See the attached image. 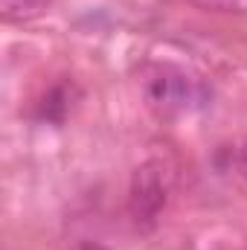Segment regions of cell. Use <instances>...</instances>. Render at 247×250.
<instances>
[{"label": "cell", "instance_id": "277c9868", "mask_svg": "<svg viewBox=\"0 0 247 250\" xmlns=\"http://www.w3.org/2000/svg\"><path fill=\"white\" fill-rule=\"evenodd\" d=\"M47 0H3V15L9 21H21V18H32L44 9Z\"/></svg>", "mask_w": 247, "mask_h": 250}, {"label": "cell", "instance_id": "3957f363", "mask_svg": "<svg viewBox=\"0 0 247 250\" xmlns=\"http://www.w3.org/2000/svg\"><path fill=\"white\" fill-rule=\"evenodd\" d=\"M73 102H76V87L73 84H56L38 105V120L44 123H64V117L73 111Z\"/></svg>", "mask_w": 247, "mask_h": 250}, {"label": "cell", "instance_id": "6da1fadb", "mask_svg": "<svg viewBox=\"0 0 247 250\" xmlns=\"http://www.w3.org/2000/svg\"><path fill=\"white\" fill-rule=\"evenodd\" d=\"M143 93H145L148 108L160 117H181V114L201 111L212 99V90L201 76L189 73L184 67H175V64L151 67L145 73Z\"/></svg>", "mask_w": 247, "mask_h": 250}, {"label": "cell", "instance_id": "7a4b0ae2", "mask_svg": "<svg viewBox=\"0 0 247 250\" xmlns=\"http://www.w3.org/2000/svg\"><path fill=\"white\" fill-rule=\"evenodd\" d=\"M169 201V169L160 160L143 163L128 189V212L140 230H151Z\"/></svg>", "mask_w": 247, "mask_h": 250}, {"label": "cell", "instance_id": "52a82bcc", "mask_svg": "<svg viewBox=\"0 0 247 250\" xmlns=\"http://www.w3.org/2000/svg\"><path fill=\"white\" fill-rule=\"evenodd\" d=\"M73 250H108V248H102L99 242H90V239H82V242H79V245H76Z\"/></svg>", "mask_w": 247, "mask_h": 250}, {"label": "cell", "instance_id": "8992f818", "mask_svg": "<svg viewBox=\"0 0 247 250\" xmlns=\"http://www.w3.org/2000/svg\"><path fill=\"white\" fill-rule=\"evenodd\" d=\"M236 160H239V169L247 175V140L239 146V151H236Z\"/></svg>", "mask_w": 247, "mask_h": 250}, {"label": "cell", "instance_id": "5b68a950", "mask_svg": "<svg viewBox=\"0 0 247 250\" xmlns=\"http://www.w3.org/2000/svg\"><path fill=\"white\" fill-rule=\"evenodd\" d=\"M201 9H212V12H236L247 15V0H192Z\"/></svg>", "mask_w": 247, "mask_h": 250}]
</instances>
